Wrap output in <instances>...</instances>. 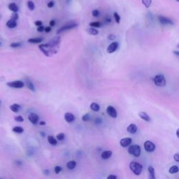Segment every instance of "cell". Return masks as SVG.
I'll use <instances>...</instances> for the list:
<instances>
[{
    "mask_svg": "<svg viewBox=\"0 0 179 179\" xmlns=\"http://www.w3.org/2000/svg\"><path fill=\"white\" fill-rule=\"evenodd\" d=\"M60 37H56L51 41H50L48 44L39 45V48L45 56L52 57L58 52L60 48Z\"/></svg>",
    "mask_w": 179,
    "mask_h": 179,
    "instance_id": "1",
    "label": "cell"
},
{
    "mask_svg": "<svg viewBox=\"0 0 179 179\" xmlns=\"http://www.w3.org/2000/svg\"><path fill=\"white\" fill-rule=\"evenodd\" d=\"M130 168L131 171L136 176L140 175L141 174L142 169H143L142 165L136 162H131L130 164Z\"/></svg>",
    "mask_w": 179,
    "mask_h": 179,
    "instance_id": "2",
    "label": "cell"
},
{
    "mask_svg": "<svg viewBox=\"0 0 179 179\" xmlns=\"http://www.w3.org/2000/svg\"><path fill=\"white\" fill-rule=\"evenodd\" d=\"M153 81L154 83L159 87H164L166 86V79L165 77L162 75V74H159L155 76V78H153Z\"/></svg>",
    "mask_w": 179,
    "mask_h": 179,
    "instance_id": "3",
    "label": "cell"
},
{
    "mask_svg": "<svg viewBox=\"0 0 179 179\" xmlns=\"http://www.w3.org/2000/svg\"><path fill=\"white\" fill-rule=\"evenodd\" d=\"M141 148L139 145H130L128 148V153L133 155L136 157H138L140 156L141 155Z\"/></svg>",
    "mask_w": 179,
    "mask_h": 179,
    "instance_id": "4",
    "label": "cell"
},
{
    "mask_svg": "<svg viewBox=\"0 0 179 179\" xmlns=\"http://www.w3.org/2000/svg\"><path fill=\"white\" fill-rule=\"evenodd\" d=\"M77 26H78V24L74 23V22H72V23H68V24H67V25H64L63 27H60V28L57 30V34H60V33H62V32H64V31H67V30H69L74 29V28L76 27Z\"/></svg>",
    "mask_w": 179,
    "mask_h": 179,
    "instance_id": "5",
    "label": "cell"
},
{
    "mask_svg": "<svg viewBox=\"0 0 179 179\" xmlns=\"http://www.w3.org/2000/svg\"><path fill=\"white\" fill-rule=\"evenodd\" d=\"M6 85L13 88H22L25 86V83L21 81H15L11 82H8Z\"/></svg>",
    "mask_w": 179,
    "mask_h": 179,
    "instance_id": "6",
    "label": "cell"
},
{
    "mask_svg": "<svg viewBox=\"0 0 179 179\" xmlns=\"http://www.w3.org/2000/svg\"><path fill=\"white\" fill-rule=\"evenodd\" d=\"M144 148L145 150L148 152V153H151L153 152L155 149V145L150 141H147L144 143Z\"/></svg>",
    "mask_w": 179,
    "mask_h": 179,
    "instance_id": "7",
    "label": "cell"
},
{
    "mask_svg": "<svg viewBox=\"0 0 179 179\" xmlns=\"http://www.w3.org/2000/svg\"><path fill=\"white\" fill-rule=\"evenodd\" d=\"M106 113L108 114L109 116H111V118H116L117 117V111L116 110V108L112 106H108L106 108Z\"/></svg>",
    "mask_w": 179,
    "mask_h": 179,
    "instance_id": "8",
    "label": "cell"
},
{
    "mask_svg": "<svg viewBox=\"0 0 179 179\" xmlns=\"http://www.w3.org/2000/svg\"><path fill=\"white\" fill-rule=\"evenodd\" d=\"M159 21L162 25H174V22L171 19L166 18L164 16H162V15L159 16Z\"/></svg>",
    "mask_w": 179,
    "mask_h": 179,
    "instance_id": "9",
    "label": "cell"
},
{
    "mask_svg": "<svg viewBox=\"0 0 179 179\" xmlns=\"http://www.w3.org/2000/svg\"><path fill=\"white\" fill-rule=\"evenodd\" d=\"M39 116L38 115H37L34 113H31L29 116H28V119L31 122V123H32L33 125H37L39 122Z\"/></svg>",
    "mask_w": 179,
    "mask_h": 179,
    "instance_id": "10",
    "label": "cell"
},
{
    "mask_svg": "<svg viewBox=\"0 0 179 179\" xmlns=\"http://www.w3.org/2000/svg\"><path fill=\"white\" fill-rule=\"evenodd\" d=\"M132 138H129V137H126V138H123L120 140V144L122 147H127L129 145H130V144L132 143Z\"/></svg>",
    "mask_w": 179,
    "mask_h": 179,
    "instance_id": "11",
    "label": "cell"
},
{
    "mask_svg": "<svg viewBox=\"0 0 179 179\" xmlns=\"http://www.w3.org/2000/svg\"><path fill=\"white\" fill-rule=\"evenodd\" d=\"M118 48V42H113L112 44L108 45V47L107 48V52L108 53H113Z\"/></svg>",
    "mask_w": 179,
    "mask_h": 179,
    "instance_id": "12",
    "label": "cell"
},
{
    "mask_svg": "<svg viewBox=\"0 0 179 179\" xmlns=\"http://www.w3.org/2000/svg\"><path fill=\"white\" fill-rule=\"evenodd\" d=\"M64 119L67 123H71L75 120V116L74 114H72L71 113H67L64 115Z\"/></svg>",
    "mask_w": 179,
    "mask_h": 179,
    "instance_id": "13",
    "label": "cell"
},
{
    "mask_svg": "<svg viewBox=\"0 0 179 179\" xmlns=\"http://www.w3.org/2000/svg\"><path fill=\"white\" fill-rule=\"evenodd\" d=\"M112 155V151L111 150H105L101 154V157L104 160H107L110 158Z\"/></svg>",
    "mask_w": 179,
    "mask_h": 179,
    "instance_id": "14",
    "label": "cell"
},
{
    "mask_svg": "<svg viewBox=\"0 0 179 179\" xmlns=\"http://www.w3.org/2000/svg\"><path fill=\"white\" fill-rule=\"evenodd\" d=\"M127 130L130 134H135L137 131V126L134 124H131L127 127Z\"/></svg>",
    "mask_w": 179,
    "mask_h": 179,
    "instance_id": "15",
    "label": "cell"
},
{
    "mask_svg": "<svg viewBox=\"0 0 179 179\" xmlns=\"http://www.w3.org/2000/svg\"><path fill=\"white\" fill-rule=\"evenodd\" d=\"M6 27H7L11 28V29H12V28H15V27L17 26L16 20H14L11 19V20H8V21H7V22H6Z\"/></svg>",
    "mask_w": 179,
    "mask_h": 179,
    "instance_id": "16",
    "label": "cell"
},
{
    "mask_svg": "<svg viewBox=\"0 0 179 179\" xmlns=\"http://www.w3.org/2000/svg\"><path fill=\"white\" fill-rule=\"evenodd\" d=\"M138 116H139V117H140L142 120H145V121L149 122V121L150 120V118L149 116H148L146 113H145V112H140V113H138Z\"/></svg>",
    "mask_w": 179,
    "mask_h": 179,
    "instance_id": "17",
    "label": "cell"
},
{
    "mask_svg": "<svg viewBox=\"0 0 179 179\" xmlns=\"http://www.w3.org/2000/svg\"><path fill=\"white\" fill-rule=\"evenodd\" d=\"M10 109L14 113H18L20 109V106L18 104H13L10 106Z\"/></svg>",
    "mask_w": 179,
    "mask_h": 179,
    "instance_id": "18",
    "label": "cell"
},
{
    "mask_svg": "<svg viewBox=\"0 0 179 179\" xmlns=\"http://www.w3.org/2000/svg\"><path fill=\"white\" fill-rule=\"evenodd\" d=\"M148 173L150 174V179H155V169L154 168L151 166V165H149L148 167Z\"/></svg>",
    "mask_w": 179,
    "mask_h": 179,
    "instance_id": "19",
    "label": "cell"
},
{
    "mask_svg": "<svg viewBox=\"0 0 179 179\" xmlns=\"http://www.w3.org/2000/svg\"><path fill=\"white\" fill-rule=\"evenodd\" d=\"M8 8L10 11L13 12H18V7L15 3H11L8 4Z\"/></svg>",
    "mask_w": 179,
    "mask_h": 179,
    "instance_id": "20",
    "label": "cell"
},
{
    "mask_svg": "<svg viewBox=\"0 0 179 179\" xmlns=\"http://www.w3.org/2000/svg\"><path fill=\"white\" fill-rule=\"evenodd\" d=\"M48 141L50 144H51L52 145H56L57 143V141L56 138L52 136H48Z\"/></svg>",
    "mask_w": 179,
    "mask_h": 179,
    "instance_id": "21",
    "label": "cell"
},
{
    "mask_svg": "<svg viewBox=\"0 0 179 179\" xmlns=\"http://www.w3.org/2000/svg\"><path fill=\"white\" fill-rule=\"evenodd\" d=\"M42 41L43 39L41 38H32V39H29L27 41L31 44H39Z\"/></svg>",
    "mask_w": 179,
    "mask_h": 179,
    "instance_id": "22",
    "label": "cell"
},
{
    "mask_svg": "<svg viewBox=\"0 0 179 179\" xmlns=\"http://www.w3.org/2000/svg\"><path fill=\"white\" fill-rule=\"evenodd\" d=\"M76 166V162L74 160H71L67 162V167L69 169H74Z\"/></svg>",
    "mask_w": 179,
    "mask_h": 179,
    "instance_id": "23",
    "label": "cell"
},
{
    "mask_svg": "<svg viewBox=\"0 0 179 179\" xmlns=\"http://www.w3.org/2000/svg\"><path fill=\"white\" fill-rule=\"evenodd\" d=\"M90 108H91L92 111L97 112V111H99L100 106H99V105L98 104H97V103H95V102H93V103H92V104H90Z\"/></svg>",
    "mask_w": 179,
    "mask_h": 179,
    "instance_id": "24",
    "label": "cell"
},
{
    "mask_svg": "<svg viewBox=\"0 0 179 179\" xmlns=\"http://www.w3.org/2000/svg\"><path fill=\"white\" fill-rule=\"evenodd\" d=\"M87 32L88 33L91 34V35H94V36H96L99 34V31L97 30H96L94 27H92V28H90V29H88L87 30Z\"/></svg>",
    "mask_w": 179,
    "mask_h": 179,
    "instance_id": "25",
    "label": "cell"
},
{
    "mask_svg": "<svg viewBox=\"0 0 179 179\" xmlns=\"http://www.w3.org/2000/svg\"><path fill=\"white\" fill-rule=\"evenodd\" d=\"M12 130H13V132H14L15 133H18V134H21L24 132V129L22 127H20V126L14 127Z\"/></svg>",
    "mask_w": 179,
    "mask_h": 179,
    "instance_id": "26",
    "label": "cell"
},
{
    "mask_svg": "<svg viewBox=\"0 0 179 179\" xmlns=\"http://www.w3.org/2000/svg\"><path fill=\"white\" fill-rule=\"evenodd\" d=\"M169 172L171 174H176V173H178L179 172V167L178 166H172L169 170Z\"/></svg>",
    "mask_w": 179,
    "mask_h": 179,
    "instance_id": "27",
    "label": "cell"
},
{
    "mask_svg": "<svg viewBox=\"0 0 179 179\" xmlns=\"http://www.w3.org/2000/svg\"><path fill=\"white\" fill-rule=\"evenodd\" d=\"M26 85L27 86V88L32 91H35V88L34 84L29 80H26Z\"/></svg>",
    "mask_w": 179,
    "mask_h": 179,
    "instance_id": "28",
    "label": "cell"
},
{
    "mask_svg": "<svg viewBox=\"0 0 179 179\" xmlns=\"http://www.w3.org/2000/svg\"><path fill=\"white\" fill-rule=\"evenodd\" d=\"M27 6H28V8L30 11H33L35 8V5H34V2L32 1H27Z\"/></svg>",
    "mask_w": 179,
    "mask_h": 179,
    "instance_id": "29",
    "label": "cell"
},
{
    "mask_svg": "<svg viewBox=\"0 0 179 179\" xmlns=\"http://www.w3.org/2000/svg\"><path fill=\"white\" fill-rule=\"evenodd\" d=\"M143 4L145 6V8H149L151 5L152 0H141Z\"/></svg>",
    "mask_w": 179,
    "mask_h": 179,
    "instance_id": "30",
    "label": "cell"
},
{
    "mask_svg": "<svg viewBox=\"0 0 179 179\" xmlns=\"http://www.w3.org/2000/svg\"><path fill=\"white\" fill-rule=\"evenodd\" d=\"M90 26L92 27H94V28H98L101 27V23L99 22H92L91 23H90Z\"/></svg>",
    "mask_w": 179,
    "mask_h": 179,
    "instance_id": "31",
    "label": "cell"
},
{
    "mask_svg": "<svg viewBox=\"0 0 179 179\" xmlns=\"http://www.w3.org/2000/svg\"><path fill=\"white\" fill-rule=\"evenodd\" d=\"M113 16H114V18H115V20H116V22L118 24H119L120 22V16L118 15V13L117 12H115V13H114Z\"/></svg>",
    "mask_w": 179,
    "mask_h": 179,
    "instance_id": "32",
    "label": "cell"
},
{
    "mask_svg": "<svg viewBox=\"0 0 179 179\" xmlns=\"http://www.w3.org/2000/svg\"><path fill=\"white\" fill-rule=\"evenodd\" d=\"M90 120V115L89 113H86L84 116H83V117H82V120L84 122H88Z\"/></svg>",
    "mask_w": 179,
    "mask_h": 179,
    "instance_id": "33",
    "label": "cell"
},
{
    "mask_svg": "<svg viewBox=\"0 0 179 179\" xmlns=\"http://www.w3.org/2000/svg\"><path fill=\"white\" fill-rule=\"evenodd\" d=\"M65 138V135L64 133H60L56 136V138L59 141H62Z\"/></svg>",
    "mask_w": 179,
    "mask_h": 179,
    "instance_id": "34",
    "label": "cell"
},
{
    "mask_svg": "<svg viewBox=\"0 0 179 179\" xmlns=\"http://www.w3.org/2000/svg\"><path fill=\"white\" fill-rule=\"evenodd\" d=\"M14 119H15V120L16 122H18V123H21V122H23V121H24V118H23V117L21 116H15Z\"/></svg>",
    "mask_w": 179,
    "mask_h": 179,
    "instance_id": "35",
    "label": "cell"
},
{
    "mask_svg": "<svg viewBox=\"0 0 179 179\" xmlns=\"http://www.w3.org/2000/svg\"><path fill=\"white\" fill-rule=\"evenodd\" d=\"M18 18H19V15H18V14L17 13V12H13V14L11 15V19L14 20H18Z\"/></svg>",
    "mask_w": 179,
    "mask_h": 179,
    "instance_id": "36",
    "label": "cell"
},
{
    "mask_svg": "<svg viewBox=\"0 0 179 179\" xmlns=\"http://www.w3.org/2000/svg\"><path fill=\"white\" fill-rule=\"evenodd\" d=\"M21 43L20 42H15V43H12V44H11L10 45V46L11 47V48H18V47H20V45H21Z\"/></svg>",
    "mask_w": 179,
    "mask_h": 179,
    "instance_id": "37",
    "label": "cell"
},
{
    "mask_svg": "<svg viewBox=\"0 0 179 179\" xmlns=\"http://www.w3.org/2000/svg\"><path fill=\"white\" fill-rule=\"evenodd\" d=\"M62 170V168L61 167H60V166H56L55 167V173L56 174H58Z\"/></svg>",
    "mask_w": 179,
    "mask_h": 179,
    "instance_id": "38",
    "label": "cell"
},
{
    "mask_svg": "<svg viewBox=\"0 0 179 179\" xmlns=\"http://www.w3.org/2000/svg\"><path fill=\"white\" fill-rule=\"evenodd\" d=\"M92 15H93L94 17H97V16H99V12L98 10L95 9V10H93V11H92Z\"/></svg>",
    "mask_w": 179,
    "mask_h": 179,
    "instance_id": "39",
    "label": "cell"
},
{
    "mask_svg": "<svg viewBox=\"0 0 179 179\" xmlns=\"http://www.w3.org/2000/svg\"><path fill=\"white\" fill-rule=\"evenodd\" d=\"M116 35H114V34H109L108 36V40H114L115 39H116Z\"/></svg>",
    "mask_w": 179,
    "mask_h": 179,
    "instance_id": "40",
    "label": "cell"
},
{
    "mask_svg": "<svg viewBox=\"0 0 179 179\" xmlns=\"http://www.w3.org/2000/svg\"><path fill=\"white\" fill-rule=\"evenodd\" d=\"M94 123H95L96 124H101V123H102V119L100 118H97L95 119V120H94Z\"/></svg>",
    "mask_w": 179,
    "mask_h": 179,
    "instance_id": "41",
    "label": "cell"
},
{
    "mask_svg": "<svg viewBox=\"0 0 179 179\" xmlns=\"http://www.w3.org/2000/svg\"><path fill=\"white\" fill-rule=\"evenodd\" d=\"M54 4H55L54 1H49V2L48 3L47 6H48V8H52V7L54 6Z\"/></svg>",
    "mask_w": 179,
    "mask_h": 179,
    "instance_id": "42",
    "label": "cell"
},
{
    "mask_svg": "<svg viewBox=\"0 0 179 179\" xmlns=\"http://www.w3.org/2000/svg\"><path fill=\"white\" fill-rule=\"evenodd\" d=\"M44 27L43 25H41V26H39L38 28H37V31L39 32H42L44 31Z\"/></svg>",
    "mask_w": 179,
    "mask_h": 179,
    "instance_id": "43",
    "label": "cell"
},
{
    "mask_svg": "<svg viewBox=\"0 0 179 179\" xmlns=\"http://www.w3.org/2000/svg\"><path fill=\"white\" fill-rule=\"evenodd\" d=\"M174 159L176 162H179V153H176L174 155Z\"/></svg>",
    "mask_w": 179,
    "mask_h": 179,
    "instance_id": "44",
    "label": "cell"
},
{
    "mask_svg": "<svg viewBox=\"0 0 179 179\" xmlns=\"http://www.w3.org/2000/svg\"><path fill=\"white\" fill-rule=\"evenodd\" d=\"M42 24H43V22H42V21H41V20H37V21L35 22V25L37 26V27L42 25Z\"/></svg>",
    "mask_w": 179,
    "mask_h": 179,
    "instance_id": "45",
    "label": "cell"
},
{
    "mask_svg": "<svg viewBox=\"0 0 179 179\" xmlns=\"http://www.w3.org/2000/svg\"><path fill=\"white\" fill-rule=\"evenodd\" d=\"M44 31L46 32V33H48L51 31V27L50 26H48V27H46L44 28Z\"/></svg>",
    "mask_w": 179,
    "mask_h": 179,
    "instance_id": "46",
    "label": "cell"
},
{
    "mask_svg": "<svg viewBox=\"0 0 179 179\" xmlns=\"http://www.w3.org/2000/svg\"><path fill=\"white\" fill-rule=\"evenodd\" d=\"M49 24H50V27H53V26H55V21L54 20H52L50 21Z\"/></svg>",
    "mask_w": 179,
    "mask_h": 179,
    "instance_id": "47",
    "label": "cell"
},
{
    "mask_svg": "<svg viewBox=\"0 0 179 179\" xmlns=\"http://www.w3.org/2000/svg\"><path fill=\"white\" fill-rule=\"evenodd\" d=\"M117 176H114V175H110L107 177L108 179H117Z\"/></svg>",
    "mask_w": 179,
    "mask_h": 179,
    "instance_id": "48",
    "label": "cell"
},
{
    "mask_svg": "<svg viewBox=\"0 0 179 179\" xmlns=\"http://www.w3.org/2000/svg\"><path fill=\"white\" fill-rule=\"evenodd\" d=\"M39 125H45V122H44V121H41V122L39 123Z\"/></svg>",
    "mask_w": 179,
    "mask_h": 179,
    "instance_id": "49",
    "label": "cell"
},
{
    "mask_svg": "<svg viewBox=\"0 0 179 179\" xmlns=\"http://www.w3.org/2000/svg\"><path fill=\"white\" fill-rule=\"evenodd\" d=\"M174 54H176V55L178 57L179 56V51H174Z\"/></svg>",
    "mask_w": 179,
    "mask_h": 179,
    "instance_id": "50",
    "label": "cell"
},
{
    "mask_svg": "<svg viewBox=\"0 0 179 179\" xmlns=\"http://www.w3.org/2000/svg\"><path fill=\"white\" fill-rule=\"evenodd\" d=\"M40 134H41V135L43 137H44L45 136V133L44 132H40Z\"/></svg>",
    "mask_w": 179,
    "mask_h": 179,
    "instance_id": "51",
    "label": "cell"
},
{
    "mask_svg": "<svg viewBox=\"0 0 179 179\" xmlns=\"http://www.w3.org/2000/svg\"><path fill=\"white\" fill-rule=\"evenodd\" d=\"M16 164H18V165H21L22 164V162H20V161H16V162H15Z\"/></svg>",
    "mask_w": 179,
    "mask_h": 179,
    "instance_id": "52",
    "label": "cell"
},
{
    "mask_svg": "<svg viewBox=\"0 0 179 179\" xmlns=\"http://www.w3.org/2000/svg\"><path fill=\"white\" fill-rule=\"evenodd\" d=\"M176 136H177V137H179V130H176Z\"/></svg>",
    "mask_w": 179,
    "mask_h": 179,
    "instance_id": "53",
    "label": "cell"
},
{
    "mask_svg": "<svg viewBox=\"0 0 179 179\" xmlns=\"http://www.w3.org/2000/svg\"><path fill=\"white\" fill-rule=\"evenodd\" d=\"M71 1V0H67V4H69Z\"/></svg>",
    "mask_w": 179,
    "mask_h": 179,
    "instance_id": "54",
    "label": "cell"
},
{
    "mask_svg": "<svg viewBox=\"0 0 179 179\" xmlns=\"http://www.w3.org/2000/svg\"><path fill=\"white\" fill-rule=\"evenodd\" d=\"M176 1H179V0H176Z\"/></svg>",
    "mask_w": 179,
    "mask_h": 179,
    "instance_id": "55",
    "label": "cell"
},
{
    "mask_svg": "<svg viewBox=\"0 0 179 179\" xmlns=\"http://www.w3.org/2000/svg\"><path fill=\"white\" fill-rule=\"evenodd\" d=\"M0 104H1V101H0Z\"/></svg>",
    "mask_w": 179,
    "mask_h": 179,
    "instance_id": "56",
    "label": "cell"
},
{
    "mask_svg": "<svg viewBox=\"0 0 179 179\" xmlns=\"http://www.w3.org/2000/svg\"><path fill=\"white\" fill-rule=\"evenodd\" d=\"M0 44H1V43H0Z\"/></svg>",
    "mask_w": 179,
    "mask_h": 179,
    "instance_id": "57",
    "label": "cell"
}]
</instances>
